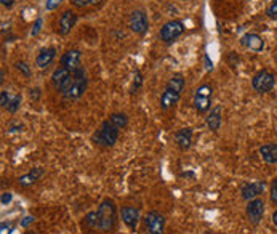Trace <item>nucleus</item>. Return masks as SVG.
<instances>
[{"label":"nucleus","instance_id":"39","mask_svg":"<svg viewBox=\"0 0 277 234\" xmlns=\"http://www.w3.org/2000/svg\"><path fill=\"white\" fill-rule=\"evenodd\" d=\"M204 234H212V232H210V231H205V232H204Z\"/></svg>","mask_w":277,"mask_h":234},{"label":"nucleus","instance_id":"7","mask_svg":"<svg viewBox=\"0 0 277 234\" xmlns=\"http://www.w3.org/2000/svg\"><path fill=\"white\" fill-rule=\"evenodd\" d=\"M128 26L135 34H145L149 28V21L143 10H135L128 18Z\"/></svg>","mask_w":277,"mask_h":234},{"label":"nucleus","instance_id":"22","mask_svg":"<svg viewBox=\"0 0 277 234\" xmlns=\"http://www.w3.org/2000/svg\"><path fill=\"white\" fill-rule=\"evenodd\" d=\"M84 225L88 226L90 229H99L98 228V214L96 212H90V214H87L85 218H84Z\"/></svg>","mask_w":277,"mask_h":234},{"label":"nucleus","instance_id":"34","mask_svg":"<svg viewBox=\"0 0 277 234\" xmlns=\"http://www.w3.org/2000/svg\"><path fill=\"white\" fill-rule=\"evenodd\" d=\"M40 29H42V18H39V19L36 21L34 29H32V36H37L39 32H40Z\"/></svg>","mask_w":277,"mask_h":234},{"label":"nucleus","instance_id":"12","mask_svg":"<svg viewBox=\"0 0 277 234\" xmlns=\"http://www.w3.org/2000/svg\"><path fill=\"white\" fill-rule=\"evenodd\" d=\"M180 98H181L180 92H176V90H173V88L165 85V90H163V93L160 96V108L163 111H167V109H170L172 106H175L176 103H178Z\"/></svg>","mask_w":277,"mask_h":234},{"label":"nucleus","instance_id":"6","mask_svg":"<svg viewBox=\"0 0 277 234\" xmlns=\"http://www.w3.org/2000/svg\"><path fill=\"white\" fill-rule=\"evenodd\" d=\"M145 225L149 234H163L165 231V218L159 212L151 210L145 218Z\"/></svg>","mask_w":277,"mask_h":234},{"label":"nucleus","instance_id":"8","mask_svg":"<svg viewBox=\"0 0 277 234\" xmlns=\"http://www.w3.org/2000/svg\"><path fill=\"white\" fill-rule=\"evenodd\" d=\"M245 212H247L248 220L253 223V225H258V223L263 220V215H264V200L260 199V197L248 200Z\"/></svg>","mask_w":277,"mask_h":234},{"label":"nucleus","instance_id":"16","mask_svg":"<svg viewBox=\"0 0 277 234\" xmlns=\"http://www.w3.org/2000/svg\"><path fill=\"white\" fill-rule=\"evenodd\" d=\"M43 173H45V170L42 169V167H36V169H32L31 172L24 173L23 176H19V186H23V188H27L31 185H34L36 181H39L40 178L43 176Z\"/></svg>","mask_w":277,"mask_h":234},{"label":"nucleus","instance_id":"27","mask_svg":"<svg viewBox=\"0 0 277 234\" xmlns=\"http://www.w3.org/2000/svg\"><path fill=\"white\" fill-rule=\"evenodd\" d=\"M271 200H272V204L277 205V176L274 178V181L271 185Z\"/></svg>","mask_w":277,"mask_h":234},{"label":"nucleus","instance_id":"33","mask_svg":"<svg viewBox=\"0 0 277 234\" xmlns=\"http://www.w3.org/2000/svg\"><path fill=\"white\" fill-rule=\"evenodd\" d=\"M12 199H13L12 193H4L2 194V205H8L10 202H12Z\"/></svg>","mask_w":277,"mask_h":234},{"label":"nucleus","instance_id":"26","mask_svg":"<svg viewBox=\"0 0 277 234\" xmlns=\"http://www.w3.org/2000/svg\"><path fill=\"white\" fill-rule=\"evenodd\" d=\"M13 229H15V225L13 223H5V221H2V225H0V234H12L13 232Z\"/></svg>","mask_w":277,"mask_h":234},{"label":"nucleus","instance_id":"14","mask_svg":"<svg viewBox=\"0 0 277 234\" xmlns=\"http://www.w3.org/2000/svg\"><path fill=\"white\" fill-rule=\"evenodd\" d=\"M175 141L178 144V148L181 151H186L191 148V143H192V130L189 127L186 128H180L178 132L175 133Z\"/></svg>","mask_w":277,"mask_h":234},{"label":"nucleus","instance_id":"36","mask_svg":"<svg viewBox=\"0 0 277 234\" xmlns=\"http://www.w3.org/2000/svg\"><path fill=\"white\" fill-rule=\"evenodd\" d=\"M0 2H2V5H4L5 8H12L13 4H15V0H0Z\"/></svg>","mask_w":277,"mask_h":234},{"label":"nucleus","instance_id":"28","mask_svg":"<svg viewBox=\"0 0 277 234\" xmlns=\"http://www.w3.org/2000/svg\"><path fill=\"white\" fill-rule=\"evenodd\" d=\"M268 16L269 18H277V0H272V4L269 5V8H268Z\"/></svg>","mask_w":277,"mask_h":234},{"label":"nucleus","instance_id":"1","mask_svg":"<svg viewBox=\"0 0 277 234\" xmlns=\"http://www.w3.org/2000/svg\"><path fill=\"white\" fill-rule=\"evenodd\" d=\"M98 228L103 232H110L116 228L117 223V205L114 204L113 199H104L99 204L98 210Z\"/></svg>","mask_w":277,"mask_h":234},{"label":"nucleus","instance_id":"20","mask_svg":"<svg viewBox=\"0 0 277 234\" xmlns=\"http://www.w3.org/2000/svg\"><path fill=\"white\" fill-rule=\"evenodd\" d=\"M71 69H68V68H64V66H60V68L53 72V75H51V82H53V85L54 87H60L61 84H63V81L64 79H68V77L71 75Z\"/></svg>","mask_w":277,"mask_h":234},{"label":"nucleus","instance_id":"35","mask_svg":"<svg viewBox=\"0 0 277 234\" xmlns=\"http://www.w3.org/2000/svg\"><path fill=\"white\" fill-rule=\"evenodd\" d=\"M34 220H36L34 217H24V220L21 221V226H24V228H26V226L31 225V223H34Z\"/></svg>","mask_w":277,"mask_h":234},{"label":"nucleus","instance_id":"25","mask_svg":"<svg viewBox=\"0 0 277 234\" xmlns=\"http://www.w3.org/2000/svg\"><path fill=\"white\" fill-rule=\"evenodd\" d=\"M141 85H143V75H141L140 71H136L135 72V81H133V87H131V93H135Z\"/></svg>","mask_w":277,"mask_h":234},{"label":"nucleus","instance_id":"21","mask_svg":"<svg viewBox=\"0 0 277 234\" xmlns=\"http://www.w3.org/2000/svg\"><path fill=\"white\" fill-rule=\"evenodd\" d=\"M109 120L113 122V124L116 125V127H119L120 130L122 128H125L127 127V124H128V117L125 116V114H122V113H116V114H113L109 117Z\"/></svg>","mask_w":277,"mask_h":234},{"label":"nucleus","instance_id":"29","mask_svg":"<svg viewBox=\"0 0 277 234\" xmlns=\"http://www.w3.org/2000/svg\"><path fill=\"white\" fill-rule=\"evenodd\" d=\"M8 103H10V96H8V93H7V90H2V92H0V106H2V108H7Z\"/></svg>","mask_w":277,"mask_h":234},{"label":"nucleus","instance_id":"5","mask_svg":"<svg viewBox=\"0 0 277 234\" xmlns=\"http://www.w3.org/2000/svg\"><path fill=\"white\" fill-rule=\"evenodd\" d=\"M184 32V24L183 21H178V19H173V21H169L167 24H163V28L160 29V40H163L165 43L169 42H173L175 39H178L181 34Z\"/></svg>","mask_w":277,"mask_h":234},{"label":"nucleus","instance_id":"30","mask_svg":"<svg viewBox=\"0 0 277 234\" xmlns=\"http://www.w3.org/2000/svg\"><path fill=\"white\" fill-rule=\"evenodd\" d=\"M61 2H63V0H47L45 8L47 10H57L61 5Z\"/></svg>","mask_w":277,"mask_h":234},{"label":"nucleus","instance_id":"19","mask_svg":"<svg viewBox=\"0 0 277 234\" xmlns=\"http://www.w3.org/2000/svg\"><path fill=\"white\" fill-rule=\"evenodd\" d=\"M57 57V50L54 48H43L36 58V64L39 66L40 69H45L47 66L51 64V61Z\"/></svg>","mask_w":277,"mask_h":234},{"label":"nucleus","instance_id":"4","mask_svg":"<svg viewBox=\"0 0 277 234\" xmlns=\"http://www.w3.org/2000/svg\"><path fill=\"white\" fill-rule=\"evenodd\" d=\"M252 85H253V88L258 93H268V92L272 90L274 85H275V77H274L272 72L263 69V71H260L257 75L253 77Z\"/></svg>","mask_w":277,"mask_h":234},{"label":"nucleus","instance_id":"40","mask_svg":"<svg viewBox=\"0 0 277 234\" xmlns=\"http://www.w3.org/2000/svg\"><path fill=\"white\" fill-rule=\"evenodd\" d=\"M275 63H277V58H275Z\"/></svg>","mask_w":277,"mask_h":234},{"label":"nucleus","instance_id":"24","mask_svg":"<svg viewBox=\"0 0 277 234\" xmlns=\"http://www.w3.org/2000/svg\"><path fill=\"white\" fill-rule=\"evenodd\" d=\"M16 69L23 72L26 77H29V75L32 74V71H31V66H29L27 63H24V61H19V63H16Z\"/></svg>","mask_w":277,"mask_h":234},{"label":"nucleus","instance_id":"15","mask_svg":"<svg viewBox=\"0 0 277 234\" xmlns=\"http://www.w3.org/2000/svg\"><path fill=\"white\" fill-rule=\"evenodd\" d=\"M240 43L245 48L252 50V51H261L264 48V42L263 39L258 36V34H252V32H248V34H245L242 39H240Z\"/></svg>","mask_w":277,"mask_h":234},{"label":"nucleus","instance_id":"32","mask_svg":"<svg viewBox=\"0 0 277 234\" xmlns=\"http://www.w3.org/2000/svg\"><path fill=\"white\" fill-rule=\"evenodd\" d=\"M40 95H42L40 88H31V90H29V96H31V99H34V101H37V99L40 98Z\"/></svg>","mask_w":277,"mask_h":234},{"label":"nucleus","instance_id":"3","mask_svg":"<svg viewBox=\"0 0 277 234\" xmlns=\"http://www.w3.org/2000/svg\"><path fill=\"white\" fill-rule=\"evenodd\" d=\"M212 95H213V88L210 85H201L196 90L194 95V108L199 114H205L207 111L212 108Z\"/></svg>","mask_w":277,"mask_h":234},{"label":"nucleus","instance_id":"23","mask_svg":"<svg viewBox=\"0 0 277 234\" xmlns=\"http://www.w3.org/2000/svg\"><path fill=\"white\" fill-rule=\"evenodd\" d=\"M19 103H21V96L19 95H15L13 98H10V103L7 106V111H8V113L15 114L16 111L19 109Z\"/></svg>","mask_w":277,"mask_h":234},{"label":"nucleus","instance_id":"2","mask_svg":"<svg viewBox=\"0 0 277 234\" xmlns=\"http://www.w3.org/2000/svg\"><path fill=\"white\" fill-rule=\"evenodd\" d=\"M119 133H120V128L116 127L113 122L109 119L104 120L101 127H99L95 133H93V143L98 144V146H103V148H113L114 144L117 143L119 140Z\"/></svg>","mask_w":277,"mask_h":234},{"label":"nucleus","instance_id":"17","mask_svg":"<svg viewBox=\"0 0 277 234\" xmlns=\"http://www.w3.org/2000/svg\"><path fill=\"white\" fill-rule=\"evenodd\" d=\"M221 113H223V108H221L219 105L218 106H215V108H212V111H210V114L207 116V119H205V122H207V127L212 130V132H218L219 130V127H221Z\"/></svg>","mask_w":277,"mask_h":234},{"label":"nucleus","instance_id":"11","mask_svg":"<svg viewBox=\"0 0 277 234\" xmlns=\"http://www.w3.org/2000/svg\"><path fill=\"white\" fill-rule=\"evenodd\" d=\"M77 23V15L74 12H71V10H68V12H64L60 18V23H58V32L61 36H68L69 32L74 29Z\"/></svg>","mask_w":277,"mask_h":234},{"label":"nucleus","instance_id":"38","mask_svg":"<svg viewBox=\"0 0 277 234\" xmlns=\"http://www.w3.org/2000/svg\"><path fill=\"white\" fill-rule=\"evenodd\" d=\"M101 0H92V5H96V4H99Z\"/></svg>","mask_w":277,"mask_h":234},{"label":"nucleus","instance_id":"18","mask_svg":"<svg viewBox=\"0 0 277 234\" xmlns=\"http://www.w3.org/2000/svg\"><path fill=\"white\" fill-rule=\"evenodd\" d=\"M260 154H261V159L266 164H269V165L277 164V143L263 144V146L260 148Z\"/></svg>","mask_w":277,"mask_h":234},{"label":"nucleus","instance_id":"13","mask_svg":"<svg viewBox=\"0 0 277 234\" xmlns=\"http://www.w3.org/2000/svg\"><path fill=\"white\" fill-rule=\"evenodd\" d=\"M80 58H82V55L79 50H68L61 57V66L74 71L77 68H80Z\"/></svg>","mask_w":277,"mask_h":234},{"label":"nucleus","instance_id":"37","mask_svg":"<svg viewBox=\"0 0 277 234\" xmlns=\"http://www.w3.org/2000/svg\"><path fill=\"white\" fill-rule=\"evenodd\" d=\"M272 223H274V225L277 226V210H275L274 214H272Z\"/></svg>","mask_w":277,"mask_h":234},{"label":"nucleus","instance_id":"9","mask_svg":"<svg viewBox=\"0 0 277 234\" xmlns=\"http://www.w3.org/2000/svg\"><path fill=\"white\" fill-rule=\"evenodd\" d=\"M264 189H266L264 181H252V183H245L240 188V194L245 200H253V199H257L260 194H263Z\"/></svg>","mask_w":277,"mask_h":234},{"label":"nucleus","instance_id":"10","mask_svg":"<svg viewBox=\"0 0 277 234\" xmlns=\"http://www.w3.org/2000/svg\"><path fill=\"white\" fill-rule=\"evenodd\" d=\"M120 217H122V221H124L131 231H135V229H136L138 220H140V210H138L136 207H131V205L122 207V210H120Z\"/></svg>","mask_w":277,"mask_h":234},{"label":"nucleus","instance_id":"31","mask_svg":"<svg viewBox=\"0 0 277 234\" xmlns=\"http://www.w3.org/2000/svg\"><path fill=\"white\" fill-rule=\"evenodd\" d=\"M72 5L77 8H84V7L92 5V0H72Z\"/></svg>","mask_w":277,"mask_h":234}]
</instances>
